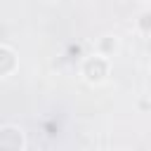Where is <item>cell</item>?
Returning a JSON list of instances; mask_svg holds the SVG:
<instances>
[{
  "label": "cell",
  "instance_id": "cell-1",
  "mask_svg": "<svg viewBox=\"0 0 151 151\" xmlns=\"http://www.w3.org/2000/svg\"><path fill=\"white\" fill-rule=\"evenodd\" d=\"M109 71H111L109 57H104V54H99V52L92 54V57H87V59L83 61V66H80V76H83L85 83H90V85L104 83L106 76H109Z\"/></svg>",
  "mask_w": 151,
  "mask_h": 151
},
{
  "label": "cell",
  "instance_id": "cell-2",
  "mask_svg": "<svg viewBox=\"0 0 151 151\" xmlns=\"http://www.w3.org/2000/svg\"><path fill=\"white\" fill-rule=\"evenodd\" d=\"M0 146L2 149H14V151L26 149L24 130L17 127V125H2V130H0Z\"/></svg>",
  "mask_w": 151,
  "mask_h": 151
},
{
  "label": "cell",
  "instance_id": "cell-3",
  "mask_svg": "<svg viewBox=\"0 0 151 151\" xmlns=\"http://www.w3.org/2000/svg\"><path fill=\"white\" fill-rule=\"evenodd\" d=\"M19 66V59H17V52L9 47V45H2L0 47V76L2 78H9Z\"/></svg>",
  "mask_w": 151,
  "mask_h": 151
},
{
  "label": "cell",
  "instance_id": "cell-4",
  "mask_svg": "<svg viewBox=\"0 0 151 151\" xmlns=\"http://www.w3.org/2000/svg\"><path fill=\"white\" fill-rule=\"evenodd\" d=\"M118 47H120V42H118L116 35H101L97 40V52L104 54V57H113L118 52Z\"/></svg>",
  "mask_w": 151,
  "mask_h": 151
},
{
  "label": "cell",
  "instance_id": "cell-5",
  "mask_svg": "<svg viewBox=\"0 0 151 151\" xmlns=\"http://www.w3.org/2000/svg\"><path fill=\"white\" fill-rule=\"evenodd\" d=\"M134 26H137V31H139L142 35H151V9H146V12H142V14L137 17V21H134Z\"/></svg>",
  "mask_w": 151,
  "mask_h": 151
}]
</instances>
